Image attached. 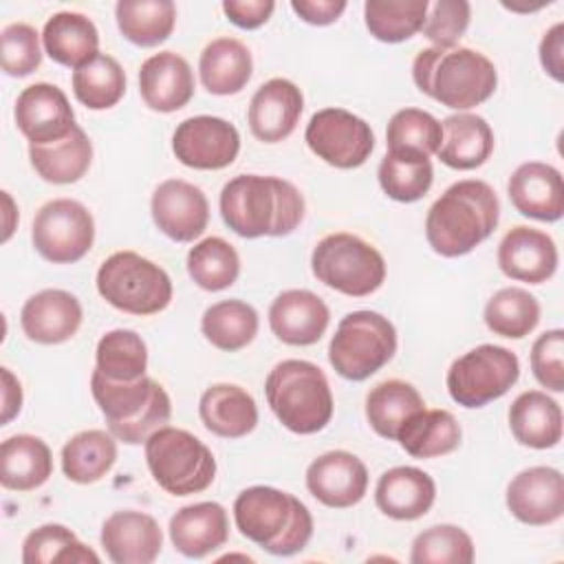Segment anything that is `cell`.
Masks as SVG:
<instances>
[{
  "instance_id": "obj_6",
  "label": "cell",
  "mask_w": 564,
  "mask_h": 564,
  "mask_svg": "<svg viewBox=\"0 0 564 564\" xmlns=\"http://www.w3.org/2000/svg\"><path fill=\"white\" fill-rule=\"evenodd\" d=\"M264 394L275 419L293 434H315L333 419V392L319 366L284 359L271 368Z\"/></svg>"
},
{
  "instance_id": "obj_15",
  "label": "cell",
  "mask_w": 564,
  "mask_h": 564,
  "mask_svg": "<svg viewBox=\"0 0 564 564\" xmlns=\"http://www.w3.org/2000/svg\"><path fill=\"white\" fill-rule=\"evenodd\" d=\"M150 214L159 231L170 240L192 242L207 229L209 203L205 192L194 183L167 178L152 192Z\"/></svg>"
},
{
  "instance_id": "obj_25",
  "label": "cell",
  "mask_w": 564,
  "mask_h": 564,
  "mask_svg": "<svg viewBox=\"0 0 564 564\" xmlns=\"http://www.w3.org/2000/svg\"><path fill=\"white\" fill-rule=\"evenodd\" d=\"M511 205L527 218L555 223L564 214V183L557 167L527 161L513 170L507 183Z\"/></svg>"
},
{
  "instance_id": "obj_5",
  "label": "cell",
  "mask_w": 564,
  "mask_h": 564,
  "mask_svg": "<svg viewBox=\"0 0 564 564\" xmlns=\"http://www.w3.org/2000/svg\"><path fill=\"white\" fill-rule=\"evenodd\" d=\"M90 390L106 416L108 432L126 445L145 443L172 416L170 394L148 375L134 381H112L93 370Z\"/></svg>"
},
{
  "instance_id": "obj_53",
  "label": "cell",
  "mask_w": 564,
  "mask_h": 564,
  "mask_svg": "<svg viewBox=\"0 0 564 564\" xmlns=\"http://www.w3.org/2000/svg\"><path fill=\"white\" fill-rule=\"evenodd\" d=\"M346 0H291V9L300 20L315 26H326L339 20L346 11Z\"/></svg>"
},
{
  "instance_id": "obj_40",
  "label": "cell",
  "mask_w": 564,
  "mask_h": 564,
  "mask_svg": "<svg viewBox=\"0 0 564 564\" xmlns=\"http://www.w3.org/2000/svg\"><path fill=\"white\" fill-rule=\"evenodd\" d=\"M377 178L388 198L397 203H414L430 192L434 167L430 156L388 150L379 163Z\"/></svg>"
},
{
  "instance_id": "obj_17",
  "label": "cell",
  "mask_w": 564,
  "mask_h": 564,
  "mask_svg": "<svg viewBox=\"0 0 564 564\" xmlns=\"http://www.w3.org/2000/svg\"><path fill=\"white\" fill-rule=\"evenodd\" d=\"M507 509L531 527H546L564 516V476L555 467L535 465L518 471L507 485Z\"/></svg>"
},
{
  "instance_id": "obj_2",
  "label": "cell",
  "mask_w": 564,
  "mask_h": 564,
  "mask_svg": "<svg viewBox=\"0 0 564 564\" xmlns=\"http://www.w3.org/2000/svg\"><path fill=\"white\" fill-rule=\"evenodd\" d=\"M500 218L494 187L478 178L452 183L427 209L425 238L434 253L458 258L487 240Z\"/></svg>"
},
{
  "instance_id": "obj_43",
  "label": "cell",
  "mask_w": 564,
  "mask_h": 564,
  "mask_svg": "<svg viewBox=\"0 0 564 564\" xmlns=\"http://www.w3.org/2000/svg\"><path fill=\"white\" fill-rule=\"evenodd\" d=\"M187 273L203 291L229 289L240 275V256L231 242L209 236L187 251Z\"/></svg>"
},
{
  "instance_id": "obj_20",
  "label": "cell",
  "mask_w": 564,
  "mask_h": 564,
  "mask_svg": "<svg viewBox=\"0 0 564 564\" xmlns=\"http://www.w3.org/2000/svg\"><path fill=\"white\" fill-rule=\"evenodd\" d=\"M304 110L302 90L284 77L264 82L249 101V130L258 141L278 143L291 137Z\"/></svg>"
},
{
  "instance_id": "obj_37",
  "label": "cell",
  "mask_w": 564,
  "mask_h": 564,
  "mask_svg": "<svg viewBox=\"0 0 564 564\" xmlns=\"http://www.w3.org/2000/svg\"><path fill=\"white\" fill-rule=\"evenodd\" d=\"M117 463V438L106 430H84L62 447V471L77 485L101 480Z\"/></svg>"
},
{
  "instance_id": "obj_13",
  "label": "cell",
  "mask_w": 564,
  "mask_h": 564,
  "mask_svg": "<svg viewBox=\"0 0 564 564\" xmlns=\"http://www.w3.org/2000/svg\"><path fill=\"white\" fill-rule=\"evenodd\" d=\"M304 141L317 159L339 170L364 165L375 150L370 123L344 108L317 110L306 123Z\"/></svg>"
},
{
  "instance_id": "obj_26",
  "label": "cell",
  "mask_w": 564,
  "mask_h": 564,
  "mask_svg": "<svg viewBox=\"0 0 564 564\" xmlns=\"http://www.w3.org/2000/svg\"><path fill=\"white\" fill-rule=\"evenodd\" d=\"M436 500L434 478L410 465H399L383 471L375 487V502L379 511L392 520H419Z\"/></svg>"
},
{
  "instance_id": "obj_16",
  "label": "cell",
  "mask_w": 564,
  "mask_h": 564,
  "mask_svg": "<svg viewBox=\"0 0 564 564\" xmlns=\"http://www.w3.org/2000/svg\"><path fill=\"white\" fill-rule=\"evenodd\" d=\"M13 117L18 130L35 145L62 141L77 126L64 90L46 82L31 84L18 95Z\"/></svg>"
},
{
  "instance_id": "obj_31",
  "label": "cell",
  "mask_w": 564,
  "mask_h": 564,
  "mask_svg": "<svg viewBox=\"0 0 564 564\" xmlns=\"http://www.w3.org/2000/svg\"><path fill=\"white\" fill-rule=\"evenodd\" d=\"M513 438L531 449H549L562 441V408L540 390L518 394L509 408Z\"/></svg>"
},
{
  "instance_id": "obj_47",
  "label": "cell",
  "mask_w": 564,
  "mask_h": 564,
  "mask_svg": "<svg viewBox=\"0 0 564 564\" xmlns=\"http://www.w3.org/2000/svg\"><path fill=\"white\" fill-rule=\"evenodd\" d=\"M443 139L441 121L421 110V108H403L397 110L386 130V143L388 150L394 152H414L423 156L436 154Z\"/></svg>"
},
{
  "instance_id": "obj_54",
  "label": "cell",
  "mask_w": 564,
  "mask_h": 564,
  "mask_svg": "<svg viewBox=\"0 0 564 564\" xmlns=\"http://www.w3.org/2000/svg\"><path fill=\"white\" fill-rule=\"evenodd\" d=\"M540 64L555 79H564V24H553L540 40Z\"/></svg>"
},
{
  "instance_id": "obj_11",
  "label": "cell",
  "mask_w": 564,
  "mask_h": 564,
  "mask_svg": "<svg viewBox=\"0 0 564 564\" xmlns=\"http://www.w3.org/2000/svg\"><path fill=\"white\" fill-rule=\"evenodd\" d=\"M520 377L518 355L505 346L480 344L452 361L445 386L454 403L482 408L511 390Z\"/></svg>"
},
{
  "instance_id": "obj_19",
  "label": "cell",
  "mask_w": 564,
  "mask_h": 564,
  "mask_svg": "<svg viewBox=\"0 0 564 564\" xmlns=\"http://www.w3.org/2000/svg\"><path fill=\"white\" fill-rule=\"evenodd\" d=\"M496 258L507 278L529 284L553 278L560 262L555 240L546 231L527 225H518L502 236Z\"/></svg>"
},
{
  "instance_id": "obj_56",
  "label": "cell",
  "mask_w": 564,
  "mask_h": 564,
  "mask_svg": "<svg viewBox=\"0 0 564 564\" xmlns=\"http://www.w3.org/2000/svg\"><path fill=\"white\" fill-rule=\"evenodd\" d=\"M2 200H4V234H2V242H7L15 229V223L11 218H18V212H15V205L9 196V192H2Z\"/></svg>"
},
{
  "instance_id": "obj_9",
  "label": "cell",
  "mask_w": 564,
  "mask_h": 564,
  "mask_svg": "<svg viewBox=\"0 0 564 564\" xmlns=\"http://www.w3.org/2000/svg\"><path fill=\"white\" fill-rule=\"evenodd\" d=\"M397 352L394 324L377 311H352L337 324L328 344V361L348 381L379 372Z\"/></svg>"
},
{
  "instance_id": "obj_41",
  "label": "cell",
  "mask_w": 564,
  "mask_h": 564,
  "mask_svg": "<svg viewBox=\"0 0 564 564\" xmlns=\"http://www.w3.org/2000/svg\"><path fill=\"white\" fill-rule=\"evenodd\" d=\"M427 11V0H368L364 4V22L375 40L397 44L423 29Z\"/></svg>"
},
{
  "instance_id": "obj_51",
  "label": "cell",
  "mask_w": 564,
  "mask_h": 564,
  "mask_svg": "<svg viewBox=\"0 0 564 564\" xmlns=\"http://www.w3.org/2000/svg\"><path fill=\"white\" fill-rule=\"evenodd\" d=\"M531 370L538 383L551 392L564 390V330L551 328L531 346Z\"/></svg>"
},
{
  "instance_id": "obj_3",
  "label": "cell",
  "mask_w": 564,
  "mask_h": 564,
  "mask_svg": "<svg viewBox=\"0 0 564 564\" xmlns=\"http://www.w3.org/2000/svg\"><path fill=\"white\" fill-rule=\"evenodd\" d=\"M412 79L421 93L454 110L487 101L498 86L494 62L474 48H423L412 62Z\"/></svg>"
},
{
  "instance_id": "obj_42",
  "label": "cell",
  "mask_w": 564,
  "mask_h": 564,
  "mask_svg": "<svg viewBox=\"0 0 564 564\" xmlns=\"http://www.w3.org/2000/svg\"><path fill=\"white\" fill-rule=\"evenodd\" d=\"M482 317L494 335L522 339L533 333L540 322V302L527 289L505 286L487 300Z\"/></svg>"
},
{
  "instance_id": "obj_35",
  "label": "cell",
  "mask_w": 564,
  "mask_h": 564,
  "mask_svg": "<svg viewBox=\"0 0 564 564\" xmlns=\"http://www.w3.org/2000/svg\"><path fill=\"white\" fill-rule=\"evenodd\" d=\"M423 408L425 401L419 390L401 379H386L366 394V419L370 427L388 441H397L408 419Z\"/></svg>"
},
{
  "instance_id": "obj_1",
  "label": "cell",
  "mask_w": 564,
  "mask_h": 564,
  "mask_svg": "<svg viewBox=\"0 0 564 564\" xmlns=\"http://www.w3.org/2000/svg\"><path fill=\"white\" fill-rule=\"evenodd\" d=\"M220 216L242 238L289 236L304 218V196L280 176L240 174L220 189Z\"/></svg>"
},
{
  "instance_id": "obj_52",
  "label": "cell",
  "mask_w": 564,
  "mask_h": 564,
  "mask_svg": "<svg viewBox=\"0 0 564 564\" xmlns=\"http://www.w3.org/2000/svg\"><path fill=\"white\" fill-rule=\"evenodd\" d=\"M275 11L273 0H225L223 2V13L231 24L238 29H258L262 26L271 13Z\"/></svg>"
},
{
  "instance_id": "obj_18",
  "label": "cell",
  "mask_w": 564,
  "mask_h": 564,
  "mask_svg": "<svg viewBox=\"0 0 564 564\" xmlns=\"http://www.w3.org/2000/svg\"><path fill=\"white\" fill-rule=\"evenodd\" d=\"M308 494L330 509H348L368 491V469L359 456L346 449H330L306 467Z\"/></svg>"
},
{
  "instance_id": "obj_36",
  "label": "cell",
  "mask_w": 564,
  "mask_h": 564,
  "mask_svg": "<svg viewBox=\"0 0 564 564\" xmlns=\"http://www.w3.org/2000/svg\"><path fill=\"white\" fill-rule=\"evenodd\" d=\"M463 438L460 423L447 410H421L408 419L397 441L412 458H438L452 454Z\"/></svg>"
},
{
  "instance_id": "obj_8",
  "label": "cell",
  "mask_w": 564,
  "mask_h": 564,
  "mask_svg": "<svg viewBox=\"0 0 564 564\" xmlns=\"http://www.w3.org/2000/svg\"><path fill=\"white\" fill-rule=\"evenodd\" d=\"M99 295L117 311L154 315L172 302V280L156 262L137 251H115L97 271Z\"/></svg>"
},
{
  "instance_id": "obj_27",
  "label": "cell",
  "mask_w": 564,
  "mask_h": 564,
  "mask_svg": "<svg viewBox=\"0 0 564 564\" xmlns=\"http://www.w3.org/2000/svg\"><path fill=\"white\" fill-rule=\"evenodd\" d=\"M167 529H170V540L181 555L200 560L227 542L229 518L223 505L214 500H205V502L181 507L170 518Z\"/></svg>"
},
{
  "instance_id": "obj_55",
  "label": "cell",
  "mask_w": 564,
  "mask_h": 564,
  "mask_svg": "<svg viewBox=\"0 0 564 564\" xmlns=\"http://www.w3.org/2000/svg\"><path fill=\"white\" fill-rule=\"evenodd\" d=\"M20 410H22V386L9 368H2V416H0V423L7 425L11 419H15L20 414Z\"/></svg>"
},
{
  "instance_id": "obj_23",
  "label": "cell",
  "mask_w": 564,
  "mask_h": 564,
  "mask_svg": "<svg viewBox=\"0 0 564 564\" xmlns=\"http://www.w3.org/2000/svg\"><path fill=\"white\" fill-rule=\"evenodd\" d=\"M194 88L189 62L174 51L154 53L139 68V93L150 110L176 112L192 101Z\"/></svg>"
},
{
  "instance_id": "obj_7",
  "label": "cell",
  "mask_w": 564,
  "mask_h": 564,
  "mask_svg": "<svg viewBox=\"0 0 564 564\" xmlns=\"http://www.w3.org/2000/svg\"><path fill=\"white\" fill-rule=\"evenodd\" d=\"M143 445L154 482L172 496L200 494L216 478L212 449L187 430L163 425Z\"/></svg>"
},
{
  "instance_id": "obj_46",
  "label": "cell",
  "mask_w": 564,
  "mask_h": 564,
  "mask_svg": "<svg viewBox=\"0 0 564 564\" xmlns=\"http://www.w3.org/2000/svg\"><path fill=\"white\" fill-rule=\"evenodd\" d=\"M24 564H86L99 562V555L88 549L77 535L57 522L33 529L22 542Z\"/></svg>"
},
{
  "instance_id": "obj_45",
  "label": "cell",
  "mask_w": 564,
  "mask_h": 564,
  "mask_svg": "<svg viewBox=\"0 0 564 564\" xmlns=\"http://www.w3.org/2000/svg\"><path fill=\"white\" fill-rule=\"evenodd\" d=\"M95 370L112 381H134L145 377L148 346L130 328H115L101 335L95 350Z\"/></svg>"
},
{
  "instance_id": "obj_50",
  "label": "cell",
  "mask_w": 564,
  "mask_h": 564,
  "mask_svg": "<svg viewBox=\"0 0 564 564\" xmlns=\"http://www.w3.org/2000/svg\"><path fill=\"white\" fill-rule=\"evenodd\" d=\"M469 20L471 4L467 0H438L432 4L421 31L436 48H454L465 35Z\"/></svg>"
},
{
  "instance_id": "obj_44",
  "label": "cell",
  "mask_w": 564,
  "mask_h": 564,
  "mask_svg": "<svg viewBox=\"0 0 564 564\" xmlns=\"http://www.w3.org/2000/svg\"><path fill=\"white\" fill-rule=\"evenodd\" d=\"M70 84L79 104L90 110H108L117 106L126 93V73L112 55L99 53L95 59L73 70Z\"/></svg>"
},
{
  "instance_id": "obj_49",
  "label": "cell",
  "mask_w": 564,
  "mask_h": 564,
  "mask_svg": "<svg viewBox=\"0 0 564 564\" xmlns=\"http://www.w3.org/2000/svg\"><path fill=\"white\" fill-rule=\"evenodd\" d=\"M2 70L11 77H26L42 64L37 31L26 22L7 24L0 33Z\"/></svg>"
},
{
  "instance_id": "obj_38",
  "label": "cell",
  "mask_w": 564,
  "mask_h": 564,
  "mask_svg": "<svg viewBox=\"0 0 564 564\" xmlns=\"http://www.w3.org/2000/svg\"><path fill=\"white\" fill-rule=\"evenodd\" d=\"M115 18L121 35L134 46L150 48L163 44L176 24L172 0H119Z\"/></svg>"
},
{
  "instance_id": "obj_22",
  "label": "cell",
  "mask_w": 564,
  "mask_h": 564,
  "mask_svg": "<svg viewBox=\"0 0 564 564\" xmlns=\"http://www.w3.org/2000/svg\"><path fill=\"white\" fill-rule=\"evenodd\" d=\"M330 322L326 302L308 289L282 291L269 306L273 335L289 346H313L322 339Z\"/></svg>"
},
{
  "instance_id": "obj_21",
  "label": "cell",
  "mask_w": 564,
  "mask_h": 564,
  "mask_svg": "<svg viewBox=\"0 0 564 564\" xmlns=\"http://www.w3.org/2000/svg\"><path fill=\"white\" fill-rule=\"evenodd\" d=\"M79 300L64 289H44L31 295L20 311L22 333L44 346L68 341L82 326Z\"/></svg>"
},
{
  "instance_id": "obj_14",
  "label": "cell",
  "mask_w": 564,
  "mask_h": 564,
  "mask_svg": "<svg viewBox=\"0 0 564 564\" xmlns=\"http://www.w3.org/2000/svg\"><path fill=\"white\" fill-rule=\"evenodd\" d=\"M172 152L192 170H223L240 152V132L223 117L196 115L176 126Z\"/></svg>"
},
{
  "instance_id": "obj_4",
  "label": "cell",
  "mask_w": 564,
  "mask_h": 564,
  "mask_svg": "<svg viewBox=\"0 0 564 564\" xmlns=\"http://www.w3.org/2000/svg\"><path fill=\"white\" fill-rule=\"evenodd\" d=\"M234 520L238 531L271 555H295L313 535V516L308 507L289 491L253 485L234 500Z\"/></svg>"
},
{
  "instance_id": "obj_30",
  "label": "cell",
  "mask_w": 564,
  "mask_h": 564,
  "mask_svg": "<svg viewBox=\"0 0 564 564\" xmlns=\"http://www.w3.org/2000/svg\"><path fill=\"white\" fill-rule=\"evenodd\" d=\"M42 44L53 62L77 70L99 55V31L84 13L57 11L42 29Z\"/></svg>"
},
{
  "instance_id": "obj_48",
  "label": "cell",
  "mask_w": 564,
  "mask_h": 564,
  "mask_svg": "<svg viewBox=\"0 0 564 564\" xmlns=\"http://www.w3.org/2000/svg\"><path fill=\"white\" fill-rule=\"evenodd\" d=\"M474 540L456 524H434L421 531L410 551L412 564H471Z\"/></svg>"
},
{
  "instance_id": "obj_39",
  "label": "cell",
  "mask_w": 564,
  "mask_h": 564,
  "mask_svg": "<svg viewBox=\"0 0 564 564\" xmlns=\"http://www.w3.org/2000/svg\"><path fill=\"white\" fill-rule=\"evenodd\" d=\"M258 313L242 300H220L205 308L200 317V333L205 339L225 352H236L253 341L258 335Z\"/></svg>"
},
{
  "instance_id": "obj_10",
  "label": "cell",
  "mask_w": 564,
  "mask_h": 564,
  "mask_svg": "<svg viewBox=\"0 0 564 564\" xmlns=\"http://www.w3.org/2000/svg\"><path fill=\"white\" fill-rule=\"evenodd\" d=\"M311 269L322 284L348 297H366L386 280L383 256L348 231L324 236L311 253Z\"/></svg>"
},
{
  "instance_id": "obj_33",
  "label": "cell",
  "mask_w": 564,
  "mask_h": 564,
  "mask_svg": "<svg viewBox=\"0 0 564 564\" xmlns=\"http://www.w3.org/2000/svg\"><path fill=\"white\" fill-rule=\"evenodd\" d=\"M198 75L212 95H236L253 75L251 51L236 37H216L200 53Z\"/></svg>"
},
{
  "instance_id": "obj_24",
  "label": "cell",
  "mask_w": 564,
  "mask_h": 564,
  "mask_svg": "<svg viewBox=\"0 0 564 564\" xmlns=\"http://www.w3.org/2000/svg\"><path fill=\"white\" fill-rule=\"evenodd\" d=\"M101 546L115 564H150L163 546L159 522L143 511H115L101 524Z\"/></svg>"
},
{
  "instance_id": "obj_28",
  "label": "cell",
  "mask_w": 564,
  "mask_h": 564,
  "mask_svg": "<svg viewBox=\"0 0 564 564\" xmlns=\"http://www.w3.org/2000/svg\"><path fill=\"white\" fill-rule=\"evenodd\" d=\"M198 416L220 438H242L258 425L256 399L236 383H214L198 401Z\"/></svg>"
},
{
  "instance_id": "obj_34",
  "label": "cell",
  "mask_w": 564,
  "mask_h": 564,
  "mask_svg": "<svg viewBox=\"0 0 564 564\" xmlns=\"http://www.w3.org/2000/svg\"><path fill=\"white\" fill-rule=\"evenodd\" d=\"M29 159L35 174L53 185H68L79 181L93 163V143L84 128L75 126L68 137L55 143H29Z\"/></svg>"
},
{
  "instance_id": "obj_32",
  "label": "cell",
  "mask_w": 564,
  "mask_h": 564,
  "mask_svg": "<svg viewBox=\"0 0 564 564\" xmlns=\"http://www.w3.org/2000/svg\"><path fill=\"white\" fill-rule=\"evenodd\" d=\"M53 474L51 447L33 434H13L0 445V482L11 491H33Z\"/></svg>"
},
{
  "instance_id": "obj_29",
  "label": "cell",
  "mask_w": 564,
  "mask_h": 564,
  "mask_svg": "<svg viewBox=\"0 0 564 564\" xmlns=\"http://www.w3.org/2000/svg\"><path fill=\"white\" fill-rule=\"evenodd\" d=\"M443 139L436 150L441 163L452 170H476L494 152V130L485 117L456 112L443 119Z\"/></svg>"
},
{
  "instance_id": "obj_12",
  "label": "cell",
  "mask_w": 564,
  "mask_h": 564,
  "mask_svg": "<svg viewBox=\"0 0 564 564\" xmlns=\"http://www.w3.org/2000/svg\"><path fill=\"white\" fill-rule=\"evenodd\" d=\"M35 251L53 264H73L82 260L95 242V220L86 205L73 198L44 203L31 227Z\"/></svg>"
}]
</instances>
